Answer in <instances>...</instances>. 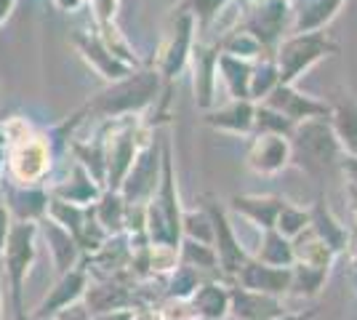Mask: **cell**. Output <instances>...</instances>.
<instances>
[{
  "label": "cell",
  "instance_id": "8992f818",
  "mask_svg": "<svg viewBox=\"0 0 357 320\" xmlns=\"http://www.w3.org/2000/svg\"><path fill=\"white\" fill-rule=\"evenodd\" d=\"M261 105L278 109L283 118H288L291 123H301L310 121V118H328L331 115V107L317 102L312 96H304L298 93L294 86H285V83H278L272 91L264 96Z\"/></svg>",
  "mask_w": 357,
  "mask_h": 320
},
{
  "label": "cell",
  "instance_id": "2e32d148",
  "mask_svg": "<svg viewBox=\"0 0 357 320\" xmlns=\"http://www.w3.org/2000/svg\"><path fill=\"white\" fill-rule=\"evenodd\" d=\"M195 59V93L200 107L213 105V86H216V59H219V48H206V46H192Z\"/></svg>",
  "mask_w": 357,
  "mask_h": 320
},
{
  "label": "cell",
  "instance_id": "e575fe53",
  "mask_svg": "<svg viewBox=\"0 0 357 320\" xmlns=\"http://www.w3.org/2000/svg\"><path fill=\"white\" fill-rule=\"evenodd\" d=\"M200 283H203V277H200V273L195 267L176 264L174 277H171V286H168V299H190Z\"/></svg>",
  "mask_w": 357,
  "mask_h": 320
},
{
  "label": "cell",
  "instance_id": "5bb4252c",
  "mask_svg": "<svg viewBox=\"0 0 357 320\" xmlns=\"http://www.w3.org/2000/svg\"><path fill=\"white\" fill-rule=\"evenodd\" d=\"M190 305L195 310V318L203 320H224L229 315V291L222 283L206 280L200 283L190 296Z\"/></svg>",
  "mask_w": 357,
  "mask_h": 320
},
{
  "label": "cell",
  "instance_id": "bcb514c9",
  "mask_svg": "<svg viewBox=\"0 0 357 320\" xmlns=\"http://www.w3.org/2000/svg\"><path fill=\"white\" fill-rule=\"evenodd\" d=\"M224 320H235V318H232V315H227V318H224Z\"/></svg>",
  "mask_w": 357,
  "mask_h": 320
},
{
  "label": "cell",
  "instance_id": "1f68e13d",
  "mask_svg": "<svg viewBox=\"0 0 357 320\" xmlns=\"http://www.w3.org/2000/svg\"><path fill=\"white\" fill-rule=\"evenodd\" d=\"M296 128V123H291L288 118H283L278 109L261 105L256 107L253 112V131L256 134H278V137H291Z\"/></svg>",
  "mask_w": 357,
  "mask_h": 320
},
{
  "label": "cell",
  "instance_id": "e0dca14e",
  "mask_svg": "<svg viewBox=\"0 0 357 320\" xmlns=\"http://www.w3.org/2000/svg\"><path fill=\"white\" fill-rule=\"evenodd\" d=\"M253 107L251 99H232L227 107H222L219 112H211L206 123L213 128H222L229 134H251L253 131Z\"/></svg>",
  "mask_w": 357,
  "mask_h": 320
},
{
  "label": "cell",
  "instance_id": "30bf717a",
  "mask_svg": "<svg viewBox=\"0 0 357 320\" xmlns=\"http://www.w3.org/2000/svg\"><path fill=\"white\" fill-rule=\"evenodd\" d=\"M283 299H275L243 286L229 289V315L235 320H275L283 315Z\"/></svg>",
  "mask_w": 357,
  "mask_h": 320
},
{
  "label": "cell",
  "instance_id": "60d3db41",
  "mask_svg": "<svg viewBox=\"0 0 357 320\" xmlns=\"http://www.w3.org/2000/svg\"><path fill=\"white\" fill-rule=\"evenodd\" d=\"M8 213L3 208V203H0V257H3V245H6V238H8Z\"/></svg>",
  "mask_w": 357,
  "mask_h": 320
},
{
  "label": "cell",
  "instance_id": "d6a6232c",
  "mask_svg": "<svg viewBox=\"0 0 357 320\" xmlns=\"http://www.w3.org/2000/svg\"><path fill=\"white\" fill-rule=\"evenodd\" d=\"M96 222L105 227V232H118L126 224V203L118 192H109L102 198L99 208H96Z\"/></svg>",
  "mask_w": 357,
  "mask_h": 320
},
{
  "label": "cell",
  "instance_id": "9a60e30c",
  "mask_svg": "<svg viewBox=\"0 0 357 320\" xmlns=\"http://www.w3.org/2000/svg\"><path fill=\"white\" fill-rule=\"evenodd\" d=\"M192 14H184L178 19L176 24V35H174V40H171V46L168 51L163 54V64H160V73H163L168 80H174V77L184 70V64L190 59V54H192Z\"/></svg>",
  "mask_w": 357,
  "mask_h": 320
},
{
  "label": "cell",
  "instance_id": "ab89813d",
  "mask_svg": "<svg viewBox=\"0 0 357 320\" xmlns=\"http://www.w3.org/2000/svg\"><path fill=\"white\" fill-rule=\"evenodd\" d=\"M56 320H89V315H86V310L83 307H64V310H59L56 312Z\"/></svg>",
  "mask_w": 357,
  "mask_h": 320
},
{
  "label": "cell",
  "instance_id": "9c48e42d",
  "mask_svg": "<svg viewBox=\"0 0 357 320\" xmlns=\"http://www.w3.org/2000/svg\"><path fill=\"white\" fill-rule=\"evenodd\" d=\"M238 277V286L248 291H259V294H267L275 299H283L288 289H291V267H269L259 259H248Z\"/></svg>",
  "mask_w": 357,
  "mask_h": 320
},
{
  "label": "cell",
  "instance_id": "277c9868",
  "mask_svg": "<svg viewBox=\"0 0 357 320\" xmlns=\"http://www.w3.org/2000/svg\"><path fill=\"white\" fill-rule=\"evenodd\" d=\"M285 19H288V0H253L243 16V30L251 32L267 54H275L283 40Z\"/></svg>",
  "mask_w": 357,
  "mask_h": 320
},
{
  "label": "cell",
  "instance_id": "52a82bcc",
  "mask_svg": "<svg viewBox=\"0 0 357 320\" xmlns=\"http://www.w3.org/2000/svg\"><path fill=\"white\" fill-rule=\"evenodd\" d=\"M32 238H35V224L30 222H22L14 229H8V238H6V273L11 275V291H14L16 305L22 296V280L27 275V267L35 254Z\"/></svg>",
  "mask_w": 357,
  "mask_h": 320
},
{
  "label": "cell",
  "instance_id": "ee69618b",
  "mask_svg": "<svg viewBox=\"0 0 357 320\" xmlns=\"http://www.w3.org/2000/svg\"><path fill=\"white\" fill-rule=\"evenodd\" d=\"M349 198H352V211H355V216H357V187L355 184H349Z\"/></svg>",
  "mask_w": 357,
  "mask_h": 320
},
{
  "label": "cell",
  "instance_id": "83f0119b",
  "mask_svg": "<svg viewBox=\"0 0 357 320\" xmlns=\"http://www.w3.org/2000/svg\"><path fill=\"white\" fill-rule=\"evenodd\" d=\"M45 238L51 243V254H54V261H56L59 273H67L75 264V257H77V248H75L70 229H64L56 222H48L45 224Z\"/></svg>",
  "mask_w": 357,
  "mask_h": 320
},
{
  "label": "cell",
  "instance_id": "7a4b0ae2",
  "mask_svg": "<svg viewBox=\"0 0 357 320\" xmlns=\"http://www.w3.org/2000/svg\"><path fill=\"white\" fill-rule=\"evenodd\" d=\"M288 142H291V160H296V166L310 174H317L331 166L342 150L326 118H310V121L296 123Z\"/></svg>",
  "mask_w": 357,
  "mask_h": 320
},
{
  "label": "cell",
  "instance_id": "3957f363",
  "mask_svg": "<svg viewBox=\"0 0 357 320\" xmlns=\"http://www.w3.org/2000/svg\"><path fill=\"white\" fill-rule=\"evenodd\" d=\"M158 93V73H142V75L126 77L109 91L99 93L93 102V109L102 115H123V112H136L147 107Z\"/></svg>",
  "mask_w": 357,
  "mask_h": 320
},
{
  "label": "cell",
  "instance_id": "ac0fdd59",
  "mask_svg": "<svg viewBox=\"0 0 357 320\" xmlns=\"http://www.w3.org/2000/svg\"><path fill=\"white\" fill-rule=\"evenodd\" d=\"M331 131L339 142L347 155L357 158V102H339L336 107H331Z\"/></svg>",
  "mask_w": 357,
  "mask_h": 320
},
{
  "label": "cell",
  "instance_id": "4fadbf2b",
  "mask_svg": "<svg viewBox=\"0 0 357 320\" xmlns=\"http://www.w3.org/2000/svg\"><path fill=\"white\" fill-rule=\"evenodd\" d=\"M285 206V200L272 198V195H235L232 198V208L245 216L251 224H256L259 229H275V222H278V213Z\"/></svg>",
  "mask_w": 357,
  "mask_h": 320
},
{
  "label": "cell",
  "instance_id": "b9f144b4",
  "mask_svg": "<svg viewBox=\"0 0 357 320\" xmlns=\"http://www.w3.org/2000/svg\"><path fill=\"white\" fill-rule=\"evenodd\" d=\"M342 168H344V174L349 176V184H355L357 187V158H344V163H342Z\"/></svg>",
  "mask_w": 357,
  "mask_h": 320
},
{
  "label": "cell",
  "instance_id": "8d00e7d4",
  "mask_svg": "<svg viewBox=\"0 0 357 320\" xmlns=\"http://www.w3.org/2000/svg\"><path fill=\"white\" fill-rule=\"evenodd\" d=\"M178 264V248L174 245H149V273H171Z\"/></svg>",
  "mask_w": 357,
  "mask_h": 320
},
{
  "label": "cell",
  "instance_id": "f1b7e54d",
  "mask_svg": "<svg viewBox=\"0 0 357 320\" xmlns=\"http://www.w3.org/2000/svg\"><path fill=\"white\" fill-rule=\"evenodd\" d=\"M326 267H312V264H301L294 261L291 267V289L288 294H296V296H317L323 283H326Z\"/></svg>",
  "mask_w": 357,
  "mask_h": 320
},
{
  "label": "cell",
  "instance_id": "4dcf8cb0",
  "mask_svg": "<svg viewBox=\"0 0 357 320\" xmlns=\"http://www.w3.org/2000/svg\"><path fill=\"white\" fill-rule=\"evenodd\" d=\"M280 83V73H278V64H275V56H269L261 61H256L253 64V73H251V86H248V96H251V102H264V96H267L275 86Z\"/></svg>",
  "mask_w": 357,
  "mask_h": 320
},
{
  "label": "cell",
  "instance_id": "f546056e",
  "mask_svg": "<svg viewBox=\"0 0 357 320\" xmlns=\"http://www.w3.org/2000/svg\"><path fill=\"white\" fill-rule=\"evenodd\" d=\"M178 259L187 267H195L197 273L200 270H208V273H216L219 270V259H216V251L211 243H200V241H190L184 238L178 243Z\"/></svg>",
  "mask_w": 357,
  "mask_h": 320
},
{
  "label": "cell",
  "instance_id": "484cf974",
  "mask_svg": "<svg viewBox=\"0 0 357 320\" xmlns=\"http://www.w3.org/2000/svg\"><path fill=\"white\" fill-rule=\"evenodd\" d=\"M216 48H222V54H229V56H238V59H245V61H253L267 54L261 48V43L253 38L251 32L243 30V27H235V30L227 32L222 40L216 43Z\"/></svg>",
  "mask_w": 357,
  "mask_h": 320
},
{
  "label": "cell",
  "instance_id": "ba28073f",
  "mask_svg": "<svg viewBox=\"0 0 357 320\" xmlns=\"http://www.w3.org/2000/svg\"><path fill=\"white\" fill-rule=\"evenodd\" d=\"M245 163L261 176H272L291 163V142L278 134H256L248 147Z\"/></svg>",
  "mask_w": 357,
  "mask_h": 320
},
{
  "label": "cell",
  "instance_id": "5b68a950",
  "mask_svg": "<svg viewBox=\"0 0 357 320\" xmlns=\"http://www.w3.org/2000/svg\"><path fill=\"white\" fill-rule=\"evenodd\" d=\"M206 213H208L211 219V229H213V243H216V259H219V270L224 275H229V277H235L240 273V267L248 261V254H245V248L243 243L238 241V235H235V229L229 224V219H227V213L219 203H208L206 206Z\"/></svg>",
  "mask_w": 357,
  "mask_h": 320
},
{
  "label": "cell",
  "instance_id": "d4e9b609",
  "mask_svg": "<svg viewBox=\"0 0 357 320\" xmlns=\"http://www.w3.org/2000/svg\"><path fill=\"white\" fill-rule=\"evenodd\" d=\"M253 259L264 261L269 267H294V245L288 238H283L278 229H264L261 238V248Z\"/></svg>",
  "mask_w": 357,
  "mask_h": 320
},
{
  "label": "cell",
  "instance_id": "4316f807",
  "mask_svg": "<svg viewBox=\"0 0 357 320\" xmlns=\"http://www.w3.org/2000/svg\"><path fill=\"white\" fill-rule=\"evenodd\" d=\"M134 302V296L123 289L120 283H107V286H96V289L89 291V307L91 312H115V310H123Z\"/></svg>",
  "mask_w": 357,
  "mask_h": 320
},
{
  "label": "cell",
  "instance_id": "836d02e7",
  "mask_svg": "<svg viewBox=\"0 0 357 320\" xmlns=\"http://www.w3.org/2000/svg\"><path fill=\"white\" fill-rule=\"evenodd\" d=\"M310 227V211H304V208H296V206H291V203H285L280 213H278V222H275V229L283 235V238H296L298 232H304V229Z\"/></svg>",
  "mask_w": 357,
  "mask_h": 320
},
{
  "label": "cell",
  "instance_id": "d6986e66",
  "mask_svg": "<svg viewBox=\"0 0 357 320\" xmlns=\"http://www.w3.org/2000/svg\"><path fill=\"white\" fill-rule=\"evenodd\" d=\"M310 227H312L314 235H317L333 254H342L344 248H347V243H349L347 229L333 219V213L328 211V206L323 200H317L312 206V211H310Z\"/></svg>",
  "mask_w": 357,
  "mask_h": 320
},
{
  "label": "cell",
  "instance_id": "44dd1931",
  "mask_svg": "<svg viewBox=\"0 0 357 320\" xmlns=\"http://www.w3.org/2000/svg\"><path fill=\"white\" fill-rule=\"evenodd\" d=\"M134 131L131 134H120L109 142V153H107V174H109V184L112 190H118L123 179L128 176V171L136 160V142Z\"/></svg>",
  "mask_w": 357,
  "mask_h": 320
},
{
  "label": "cell",
  "instance_id": "7c38bea8",
  "mask_svg": "<svg viewBox=\"0 0 357 320\" xmlns=\"http://www.w3.org/2000/svg\"><path fill=\"white\" fill-rule=\"evenodd\" d=\"M11 168L19 182H35L40 179L48 168V150L40 139H22V144L14 150Z\"/></svg>",
  "mask_w": 357,
  "mask_h": 320
},
{
  "label": "cell",
  "instance_id": "cb8c5ba5",
  "mask_svg": "<svg viewBox=\"0 0 357 320\" xmlns=\"http://www.w3.org/2000/svg\"><path fill=\"white\" fill-rule=\"evenodd\" d=\"M83 286H86V275L80 273V270L70 273L56 289L51 291V296L40 305L38 318H45V315H51V312H59V310H64V307H70L75 299L83 294Z\"/></svg>",
  "mask_w": 357,
  "mask_h": 320
},
{
  "label": "cell",
  "instance_id": "f6af8a7d",
  "mask_svg": "<svg viewBox=\"0 0 357 320\" xmlns=\"http://www.w3.org/2000/svg\"><path fill=\"white\" fill-rule=\"evenodd\" d=\"M8 6H11V0H0V19L8 14Z\"/></svg>",
  "mask_w": 357,
  "mask_h": 320
},
{
  "label": "cell",
  "instance_id": "8fae6325",
  "mask_svg": "<svg viewBox=\"0 0 357 320\" xmlns=\"http://www.w3.org/2000/svg\"><path fill=\"white\" fill-rule=\"evenodd\" d=\"M158 166H160V158H158V150L149 147L142 155H136L134 166L128 171V176L123 179V192H126V200L128 203H139V200L155 195L158 184H160V174H158Z\"/></svg>",
  "mask_w": 357,
  "mask_h": 320
},
{
  "label": "cell",
  "instance_id": "6da1fadb",
  "mask_svg": "<svg viewBox=\"0 0 357 320\" xmlns=\"http://www.w3.org/2000/svg\"><path fill=\"white\" fill-rule=\"evenodd\" d=\"M339 46L328 38L326 32H296L294 38H285L275 48V64L280 73V83L294 86L296 77H301L314 61H320L328 54H336Z\"/></svg>",
  "mask_w": 357,
  "mask_h": 320
},
{
  "label": "cell",
  "instance_id": "7402d4cb",
  "mask_svg": "<svg viewBox=\"0 0 357 320\" xmlns=\"http://www.w3.org/2000/svg\"><path fill=\"white\" fill-rule=\"evenodd\" d=\"M291 245H294V259L301 261V264H312V267H326L328 270L333 257H336V254L314 235L312 227L298 232L296 238H291Z\"/></svg>",
  "mask_w": 357,
  "mask_h": 320
},
{
  "label": "cell",
  "instance_id": "74e56055",
  "mask_svg": "<svg viewBox=\"0 0 357 320\" xmlns=\"http://www.w3.org/2000/svg\"><path fill=\"white\" fill-rule=\"evenodd\" d=\"M160 318L163 320H192L195 310L190 305V299H168L160 307Z\"/></svg>",
  "mask_w": 357,
  "mask_h": 320
},
{
  "label": "cell",
  "instance_id": "603a6c76",
  "mask_svg": "<svg viewBox=\"0 0 357 320\" xmlns=\"http://www.w3.org/2000/svg\"><path fill=\"white\" fill-rule=\"evenodd\" d=\"M344 0H301V8L296 11L294 30L296 32H314L320 30L326 22L333 19Z\"/></svg>",
  "mask_w": 357,
  "mask_h": 320
},
{
  "label": "cell",
  "instance_id": "d590c367",
  "mask_svg": "<svg viewBox=\"0 0 357 320\" xmlns=\"http://www.w3.org/2000/svg\"><path fill=\"white\" fill-rule=\"evenodd\" d=\"M181 232H187L190 241L213 243V229H211L208 213H184L181 216Z\"/></svg>",
  "mask_w": 357,
  "mask_h": 320
},
{
  "label": "cell",
  "instance_id": "7bdbcfd3",
  "mask_svg": "<svg viewBox=\"0 0 357 320\" xmlns=\"http://www.w3.org/2000/svg\"><path fill=\"white\" fill-rule=\"evenodd\" d=\"M312 318V312H307V315H291V312H283V315H278L275 320H310Z\"/></svg>",
  "mask_w": 357,
  "mask_h": 320
},
{
  "label": "cell",
  "instance_id": "f35d334b",
  "mask_svg": "<svg viewBox=\"0 0 357 320\" xmlns=\"http://www.w3.org/2000/svg\"><path fill=\"white\" fill-rule=\"evenodd\" d=\"M224 6H227V0H192V16H197V22L203 24V27H208L211 22L219 16Z\"/></svg>",
  "mask_w": 357,
  "mask_h": 320
},
{
  "label": "cell",
  "instance_id": "ffe728a7",
  "mask_svg": "<svg viewBox=\"0 0 357 320\" xmlns=\"http://www.w3.org/2000/svg\"><path fill=\"white\" fill-rule=\"evenodd\" d=\"M251 73H253V61L238 59V56H229V54H222V51H219L216 75L227 83V89H229V93H232V99H251V96H248Z\"/></svg>",
  "mask_w": 357,
  "mask_h": 320
}]
</instances>
